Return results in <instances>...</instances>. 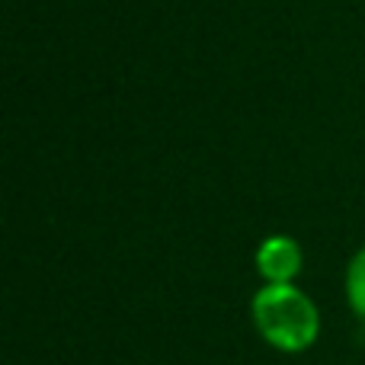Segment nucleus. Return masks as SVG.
<instances>
[{"label": "nucleus", "instance_id": "f257e3e1", "mask_svg": "<svg viewBox=\"0 0 365 365\" xmlns=\"http://www.w3.org/2000/svg\"><path fill=\"white\" fill-rule=\"evenodd\" d=\"M257 334L279 353H304L321 334L314 302L295 285H263L250 304Z\"/></svg>", "mask_w": 365, "mask_h": 365}, {"label": "nucleus", "instance_id": "f03ea898", "mask_svg": "<svg viewBox=\"0 0 365 365\" xmlns=\"http://www.w3.org/2000/svg\"><path fill=\"white\" fill-rule=\"evenodd\" d=\"M302 259L304 257L298 240L285 237V234H272L257 250V269L266 279V285H289L302 272Z\"/></svg>", "mask_w": 365, "mask_h": 365}, {"label": "nucleus", "instance_id": "7ed1b4c3", "mask_svg": "<svg viewBox=\"0 0 365 365\" xmlns=\"http://www.w3.org/2000/svg\"><path fill=\"white\" fill-rule=\"evenodd\" d=\"M346 298H349V308L365 321V247L349 259V269H346Z\"/></svg>", "mask_w": 365, "mask_h": 365}]
</instances>
